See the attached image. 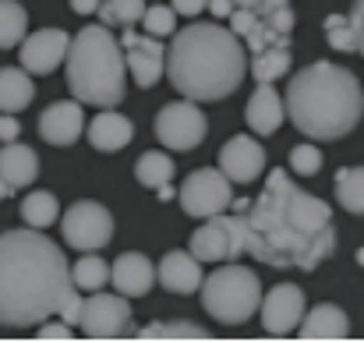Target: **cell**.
I'll return each instance as SVG.
<instances>
[{"mask_svg": "<svg viewBox=\"0 0 364 343\" xmlns=\"http://www.w3.org/2000/svg\"><path fill=\"white\" fill-rule=\"evenodd\" d=\"M244 251L272 269H318L336 251L333 209L297 188L290 170H269L258 199L237 209Z\"/></svg>", "mask_w": 364, "mask_h": 343, "instance_id": "cell-1", "label": "cell"}, {"mask_svg": "<svg viewBox=\"0 0 364 343\" xmlns=\"http://www.w3.org/2000/svg\"><path fill=\"white\" fill-rule=\"evenodd\" d=\"M71 287L64 251L36 227L0 233V326L25 329L57 315Z\"/></svg>", "mask_w": 364, "mask_h": 343, "instance_id": "cell-2", "label": "cell"}, {"mask_svg": "<svg viewBox=\"0 0 364 343\" xmlns=\"http://www.w3.org/2000/svg\"><path fill=\"white\" fill-rule=\"evenodd\" d=\"M247 75V46L234 28L216 21H198L173 32L166 50L170 85L195 103L227 100Z\"/></svg>", "mask_w": 364, "mask_h": 343, "instance_id": "cell-3", "label": "cell"}, {"mask_svg": "<svg viewBox=\"0 0 364 343\" xmlns=\"http://www.w3.org/2000/svg\"><path fill=\"white\" fill-rule=\"evenodd\" d=\"M283 103L297 131L315 142H333L350 134L364 114L361 82L354 78V71L329 60H315L301 68L297 78L287 85Z\"/></svg>", "mask_w": 364, "mask_h": 343, "instance_id": "cell-4", "label": "cell"}, {"mask_svg": "<svg viewBox=\"0 0 364 343\" xmlns=\"http://www.w3.org/2000/svg\"><path fill=\"white\" fill-rule=\"evenodd\" d=\"M68 85L82 107H117L127 89V60L121 39L100 21L78 28L64 57Z\"/></svg>", "mask_w": 364, "mask_h": 343, "instance_id": "cell-5", "label": "cell"}, {"mask_svg": "<svg viewBox=\"0 0 364 343\" xmlns=\"http://www.w3.org/2000/svg\"><path fill=\"white\" fill-rule=\"evenodd\" d=\"M258 305H262V283L247 265L227 262L223 269L202 280V308L223 326H244L258 312Z\"/></svg>", "mask_w": 364, "mask_h": 343, "instance_id": "cell-6", "label": "cell"}, {"mask_svg": "<svg viewBox=\"0 0 364 343\" xmlns=\"http://www.w3.org/2000/svg\"><path fill=\"white\" fill-rule=\"evenodd\" d=\"M177 199H181V206H184L188 216L209 220V216H220V213L230 209V202H234V181L220 167L216 170L213 167H202V170H191L184 177Z\"/></svg>", "mask_w": 364, "mask_h": 343, "instance_id": "cell-7", "label": "cell"}, {"mask_svg": "<svg viewBox=\"0 0 364 343\" xmlns=\"http://www.w3.org/2000/svg\"><path fill=\"white\" fill-rule=\"evenodd\" d=\"M131 297L124 294H103V290H92L82 305V319H78V329L89 337V340H117L127 337L131 329Z\"/></svg>", "mask_w": 364, "mask_h": 343, "instance_id": "cell-8", "label": "cell"}, {"mask_svg": "<svg viewBox=\"0 0 364 343\" xmlns=\"http://www.w3.org/2000/svg\"><path fill=\"white\" fill-rule=\"evenodd\" d=\"M205 114L198 110L195 100H177V103H166L159 114H156V138L173 149V152H191L202 145L205 138Z\"/></svg>", "mask_w": 364, "mask_h": 343, "instance_id": "cell-9", "label": "cell"}, {"mask_svg": "<svg viewBox=\"0 0 364 343\" xmlns=\"http://www.w3.org/2000/svg\"><path fill=\"white\" fill-rule=\"evenodd\" d=\"M60 233L75 251H100L114 237V216L100 202H75L60 216Z\"/></svg>", "mask_w": 364, "mask_h": 343, "instance_id": "cell-10", "label": "cell"}, {"mask_svg": "<svg viewBox=\"0 0 364 343\" xmlns=\"http://www.w3.org/2000/svg\"><path fill=\"white\" fill-rule=\"evenodd\" d=\"M198 262H234L244 251V230L237 213H220V216H209L205 227L195 230L191 237V248H188Z\"/></svg>", "mask_w": 364, "mask_h": 343, "instance_id": "cell-11", "label": "cell"}, {"mask_svg": "<svg viewBox=\"0 0 364 343\" xmlns=\"http://www.w3.org/2000/svg\"><path fill=\"white\" fill-rule=\"evenodd\" d=\"M121 46H124L127 71H131V78H134L138 89H152L166 75V50L159 46L156 36H149V32L141 36L134 28H124Z\"/></svg>", "mask_w": 364, "mask_h": 343, "instance_id": "cell-12", "label": "cell"}, {"mask_svg": "<svg viewBox=\"0 0 364 343\" xmlns=\"http://www.w3.org/2000/svg\"><path fill=\"white\" fill-rule=\"evenodd\" d=\"M304 312H308V308H304V290H301L297 283H276V287L262 297V305H258L262 326H265V333H272V337L294 333V329L301 326Z\"/></svg>", "mask_w": 364, "mask_h": 343, "instance_id": "cell-13", "label": "cell"}, {"mask_svg": "<svg viewBox=\"0 0 364 343\" xmlns=\"http://www.w3.org/2000/svg\"><path fill=\"white\" fill-rule=\"evenodd\" d=\"M71 36L64 28H39L21 39V68L28 75H50L64 64Z\"/></svg>", "mask_w": 364, "mask_h": 343, "instance_id": "cell-14", "label": "cell"}, {"mask_svg": "<svg viewBox=\"0 0 364 343\" xmlns=\"http://www.w3.org/2000/svg\"><path fill=\"white\" fill-rule=\"evenodd\" d=\"M220 170H223L234 184L258 181L262 170H265V149H262V142H255L251 134H234V138L220 149Z\"/></svg>", "mask_w": 364, "mask_h": 343, "instance_id": "cell-15", "label": "cell"}, {"mask_svg": "<svg viewBox=\"0 0 364 343\" xmlns=\"http://www.w3.org/2000/svg\"><path fill=\"white\" fill-rule=\"evenodd\" d=\"M85 131V114H82V103L75 100H57V103H50L43 117H39V134H43V142H50V145H75L78 142V134Z\"/></svg>", "mask_w": 364, "mask_h": 343, "instance_id": "cell-16", "label": "cell"}, {"mask_svg": "<svg viewBox=\"0 0 364 343\" xmlns=\"http://www.w3.org/2000/svg\"><path fill=\"white\" fill-rule=\"evenodd\" d=\"M110 283L124 297H145L152 290V283H156V265L145 255H138V251H124L121 258L110 265Z\"/></svg>", "mask_w": 364, "mask_h": 343, "instance_id": "cell-17", "label": "cell"}, {"mask_svg": "<svg viewBox=\"0 0 364 343\" xmlns=\"http://www.w3.org/2000/svg\"><path fill=\"white\" fill-rule=\"evenodd\" d=\"M159 283L170 290V294H195L202 290V262L191 255V251H166L159 269H156Z\"/></svg>", "mask_w": 364, "mask_h": 343, "instance_id": "cell-18", "label": "cell"}, {"mask_svg": "<svg viewBox=\"0 0 364 343\" xmlns=\"http://www.w3.org/2000/svg\"><path fill=\"white\" fill-rule=\"evenodd\" d=\"M247 127L255 131V134H272V131H279V124L287 120V103H283V96L272 89V85H258L255 93H251V100H247Z\"/></svg>", "mask_w": 364, "mask_h": 343, "instance_id": "cell-19", "label": "cell"}, {"mask_svg": "<svg viewBox=\"0 0 364 343\" xmlns=\"http://www.w3.org/2000/svg\"><path fill=\"white\" fill-rule=\"evenodd\" d=\"M85 131H89V142L100 152H121L124 145H131V138H134V124L124 114H114L110 107L92 117V124Z\"/></svg>", "mask_w": 364, "mask_h": 343, "instance_id": "cell-20", "label": "cell"}, {"mask_svg": "<svg viewBox=\"0 0 364 343\" xmlns=\"http://www.w3.org/2000/svg\"><path fill=\"white\" fill-rule=\"evenodd\" d=\"M347 333H350V322L343 308L336 305H318L304 312L301 319V340H347Z\"/></svg>", "mask_w": 364, "mask_h": 343, "instance_id": "cell-21", "label": "cell"}, {"mask_svg": "<svg viewBox=\"0 0 364 343\" xmlns=\"http://www.w3.org/2000/svg\"><path fill=\"white\" fill-rule=\"evenodd\" d=\"M36 174H39V156L28 149V145H21V142H7L4 149H0V177L18 191V188H28L32 181H36Z\"/></svg>", "mask_w": 364, "mask_h": 343, "instance_id": "cell-22", "label": "cell"}, {"mask_svg": "<svg viewBox=\"0 0 364 343\" xmlns=\"http://www.w3.org/2000/svg\"><path fill=\"white\" fill-rule=\"evenodd\" d=\"M36 85L28 78V71L21 68H0V110L4 114H18L32 103Z\"/></svg>", "mask_w": 364, "mask_h": 343, "instance_id": "cell-23", "label": "cell"}, {"mask_svg": "<svg viewBox=\"0 0 364 343\" xmlns=\"http://www.w3.org/2000/svg\"><path fill=\"white\" fill-rule=\"evenodd\" d=\"M247 57H251L247 71L255 75V82H258V85H272V82H279V78L290 71V64H294L290 46H265V50L247 53Z\"/></svg>", "mask_w": 364, "mask_h": 343, "instance_id": "cell-24", "label": "cell"}, {"mask_svg": "<svg viewBox=\"0 0 364 343\" xmlns=\"http://www.w3.org/2000/svg\"><path fill=\"white\" fill-rule=\"evenodd\" d=\"M21 220H25V227H36V230L53 227V223L60 220V202H57V195H50V191H32V195H25V202H21Z\"/></svg>", "mask_w": 364, "mask_h": 343, "instance_id": "cell-25", "label": "cell"}, {"mask_svg": "<svg viewBox=\"0 0 364 343\" xmlns=\"http://www.w3.org/2000/svg\"><path fill=\"white\" fill-rule=\"evenodd\" d=\"M336 199L347 213L364 216V167H343L336 174Z\"/></svg>", "mask_w": 364, "mask_h": 343, "instance_id": "cell-26", "label": "cell"}, {"mask_svg": "<svg viewBox=\"0 0 364 343\" xmlns=\"http://www.w3.org/2000/svg\"><path fill=\"white\" fill-rule=\"evenodd\" d=\"M71 283L82 290V294H92V290H103L110 283V265L100 258V255H82L71 269Z\"/></svg>", "mask_w": 364, "mask_h": 343, "instance_id": "cell-27", "label": "cell"}, {"mask_svg": "<svg viewBox=\"0 0 364 343\" xmlns=\"http://www.w3.org/2000/svg\"><path fill=\"white\" fill-rule=\"evenodd\" d=\"M134 177H138V184H145V188H163V184H170L173 181V159L166 156V152H145L138 163H134Z\"/></svg>", "mask_w": 364, "mask_h": 343, "instance_id": "cell-28", "label": "cell"}, {"mask_svg": "<svg viewBox=\"0 0 364 343\" xmlns=\"http://www.w3.org/2000/svg\"><path fill=\"white\" fill-rule=\"evenodd\" d=\"M134 340H209V329L195 322H149L134 333Z\"/></svg>", "mask_w": 364, "mask_h": 343, "instance_id": "cell-29", "label": "cell"}, {"mask_svg": "<svg viewBox=\"0 0 364 343\" xmlns=\"http://www.w3.org/2000/svg\"><path fill=\"white\" fill-rule=\"evenodd\" d=\"M28 14L18 0H0V50H11L25 39Z\"/></svg>", "mask_w": 364, "mask_h": 343, "instance_id": "cell-30", "label": "cell"}, {"mask_svg": "<svg viewBox=\"0 0 364 343\" xmlns=\"http://www.w3.org/2000/svg\"><path fill=\"white\" fill-rule=\"evenodd\" d=\"M145 0H100V21L107 28H131L145 14Z\"/></svg>", "mask_w": 364, "mask_h": 343, "instance_id": "cell-31", "label": "cell"}, {"mask_svg": "<svg viewBox=\"0 0 364 343\" xmlns=\"http://www.w3.org/2000/svg\"><path fill=\"white\" fill-rule=\"evenodd\" d=\"M141 28H145L149 36H156V39L173 36V32H177V11H173V7H166V4L145 7V14H141Z\"/></svg>", "mask_w": 364, "mask_h": 343, "instance_id": "cell-32", "label": "cell"}, {"mask_svg": "<svg viewBox=\"0 0 364 343\" xmlns=\"http://www.w3.org/2000/svg\"><path fill=\"white\" fill-rule=\"evenodd\" d=\"M326 39H329V46L333 50H358V39H354V25H350V18L347 14H329L326 18Z\"/></svg>", "mask_w": 364, "mask_h": 343, "instance_id": "cell-33", "label": "cell"}, {"mask_svg": "<svg viewBox=\"0 0 364 343\" xmlns=\"http://www.w3.org/2000/svg\"><path fill=\"white\" fill-rule=\"evenodd\" d=\"M244 46H247V53H258L265 46H290V36L287 32H276L265 18H258V25L244 36Z\"/></svg>", "mask_w": 364, "mask_h": 343, "instance_id": "cell-34", "label": "cell"}, {"mask_svg": "<svg viewBox=\"0 0 364 343\" xmlns=\"http://www.w3.org/2000/svg\"><path fill=\"white\" fill-rule=\"evenodd\" d=\"M318 167H322L318 145H297V149L290 152V170H294L297 177H311V174H318Z\"/></svg>", "mask_w": 364, "mask_h": 343, "instance_id": "cell-35", "label": "cell"}, {"mask_svg": "<svg viewBox=\"0 0 364 343\" xmlns=\"http://www.w3.org/2000/svg\"><path fill=\"white\" fill-rule=\"evenodd\" d=\"M82 305H85V297H82V290L71 283V287H68V294L60 297V308H57V315H60L68 326H78V319H82Z\"/></svg>", "mask_w": 364, "mask_h": 343, "instance_id": "cell-36", "label": "cell"}, {"mask_svg": "<svg viewBox=\"0 0 364 343\" xmlns=\"http://www.w3.org/2000/svg\"><path fill=\"white\" fill-rule=\"evenodd\" d=\"M258 25V11H247V7H234V14H230V28H234V36H247L251 28Z\"/></svg>", "mask_w": 364, "mask_h": 343, "instance_id": "cell-37", "label": "cell"}, {"mask_svg": "<svg viewBox=\"0 0 364 343\" xmlns=\"http://www.w3.org/2000/svg\"><path fill=\"white\" fill-rule=\"evenodd\" d=\"M265 21H269L276 32H287V36H290V28L297 25V18H294V7H290V4H283V7L269 11V14H265Z\"/></svg>", "mask_w": 364, "mask_h": 343, "instance_id": "cell-38", "label": "cell"}, {"mask_svg": "<svg viewBox=\"0 0 364 343\" xmlns=\"http://www.w3.org/2000/svg\"><path fill=\"white\" fill-rule=\"evenodd\" d=\"M71 329L64 319L60 322H39V340H71Z\"/></svg>", "mask_w": 364, "mask_h": 343, "instance_id": "cell-39", "label": "cell"}, {"mask_svg": "<svg viewBox=\"0 0 364 343\" xmlns=\"http://www.w3.org/2000/svg\"><path fill=\"white\" fill-rule=\"evenodd\" d=\"M18 134H21V120L14 114H0V142L7 145V142H18Z\"/></svg>", "mask_w": 364, "mask_h": 343, "instance_id": "cell-40", "label": "cell"}, {"mask_svg": "<svg viewBox=\"0 0 364 343\" xmlns=\"http://www.w3.org/2000/svg\"><path fill=\"white\" fill-rule=\"evenodd\" d=\"M350 25H354V39H358V53L364 57V0H354L350 11Z\"/></svg>", "mask_w": 364, "mask_h": 343, "instance_id": "cell-41", "label": "cell"}, {"mask_svg": "<svg viewBox=\"0 0 364 343\" xmlns=\"http://www.w3.org/2000/svg\"><path fill=\"white\" fill-rule=\"evenodd\" d=\"M205 4H209V0H173L170 7H173L177 14H184V18H195L198 11H205Z\"/></svg>", "mask_w": 364, "mask_h": 343, "instance_id": "cell-42", "label": "cell"}, {"mask_svg": "<svg viewBox=\"0 0 364 343\" xmlns=\"http://www.w3.org/2000/svg\"><path fill=\"white\" fill-rule=\"evenodd\" d=\"M205 7L213 11V18H230L234 14V0H209Z\"/></svg>", "mask_w": 364, "mask_h": 343, "instance_id": "cell-43", "label": "cell"}, {"mask_svg": "<svg viewBox=\"0 0 364 343\" xmlns=\"http://www.w3.org/2000/svg\"><path fill=\"white\" fill-rule=\"evenodd\" d=\"M71 7H75L78 14H96V11H100V0H71Z\"/></svg>", "mask_w": 364, "mask_h": 343, "instance_id": "cell-44", "label": "cell"}, {"mask_svg": "<svg viewBox=\"0 0 364 343\" xmlns=\"http://www.w3.org/2000/svg\"><path fill=\"white\" fill-rule=\"evenodd\" d=\"M283 4H290V0H262V7H258V18H265L269 11H276V7H283Z\"/></svg>", "mask_w": 364, "mask_h": 343, "instance_id": "cell-45", "label": "cell"}, {"mask_svg": "<svg viewBox=\"0 0 364 343\" xmlns=\"http://www.w3.org/2000/svg\"><path fill=\"white\" fill-rule=\"evenodd\" d=\"M156 195H159V199H163V202H170V199H177V195H173V188H170V184H163V188H156Z\"/></svg>", "mask_w": 364, "mask_h": 343, "instance_id": "cell-46", "label": "cell"}, {"mask_svg": "<svg viewBox=\"0 0 364 343\" xmlns=\"http://www.w3.org/2000/svg\"><path fill=\"white\" fill-rule=\"evenodd\" d=\"M234 7H247V11H258L262 0H234Z\"/></svg>", "mask_w": 364, "mask_h": 343, "instance_id": "cell-47", "label": "cell"}, {"mask_svg": "<svg viewBox=\"0 0 364 343\" xmlns=\"http://www.w3.org/2000/svg\"><path fill=\"white\" fill-rule=\"evenodd\" d=\"M11 191H14V188H11V184H7V181H4V177H0V199H7V195H11Z\"/></svg>", "mask_w": 364, "mask_h": 343, "instance_id": "cell-48", "label": "cell"}, {"mask_svg": "<svg viewBox=\"0 0 364 343\" xmlns=\"http://www.w3.org/2000/svg\"><path fill=\"white\" fill-rule=\"evenodd\" d=\"M358 262H361V265H364V248H361V251H358Z\"/></svg>", "mask_w": 364, "mask_h": 343, "instance_id": "cell-49", "label": "cell"}, {"mask_svg": "<svg viewBox=\"0 0 364 343\" xmlns=\"http://www.w3.org/2000/svg\"><path fill=\"white\" fill-rule=\"evenodd\" d=\"M0 114H4V110H0Z\"/></svg>", "mask_w": 364, "mask_h": 343, "instance_id": "cell-50", "label": "cell"}]
</instances>
